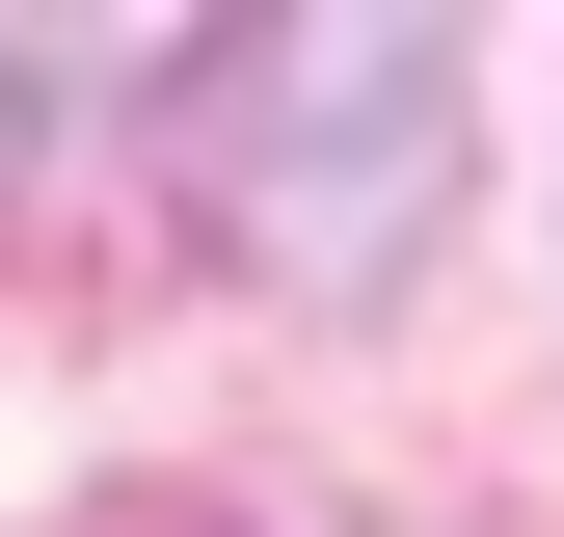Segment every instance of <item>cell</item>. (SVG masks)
<instances>
[{"label":"cell","instance_id":"cell-1","mask_svg":"<svg viewBox=\"0 0 564 537\" xmlns=\"http://www.w3.org/2000/svg\"><path fill=\"white\" fill-rule=\"evenodd\" d=\"M431 134H457V28H269L242 54V216L296 268H377Z\"/></svg>","mask_w":564,"mask_h":537},{"label":"cell","instance_id":"cell-2","mask_svg":"<svg viewBox=\"0 0 564 537\" xmlns=\"http://www.w3.org/2000/svg\"><path fill=\"white\" fill-rule=\"evenodd\" d=\"M28 134H54V28H0V162H28Z\"/></svg>","mask_w":564,"mask_h":537}]
</instances>
